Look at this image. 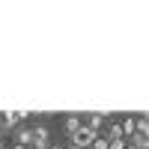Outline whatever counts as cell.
<instances>
[{"label":"cell","instance_id":"3957f363","mask_svg":"<svg viewBox=\"0 0 149 149\" xmlns=\"http://www.w3.org/2000/svg\"><path fill=\"white\" fill-rule=\"evenodd\" d=\"M81 122H84L86 128H93V131L98 134V131H102V125H104V122H110V119H107L104 113H84V116H81Z\"/></svg>","mask_w":149,"mask_h":149},{"label":"cell","instance_id":"7a4b0ae2","mask_svg":"<svg viewBox=\"0 0 149 149\" xmlns=\"http://www.w3.org/2000/svg\"><path fill=\"white\" fill-rule=\"evenodd\" d=\"M30 116H33L30 110H3V122H0V128H3V134L6 131H15L21 125V119H30Z\"/></svg>","mask_w":149,"mask_h":149},{"label":"cell","instance_id":"52a82bcc","mask_svg":"<svg viewBox=\"0 0 149 149\" xmlns=\"http://www.w3.org/2000/svg\"><path fill=\"white\" fill-rule=\"evenodd\" d=\"M119 137H122L119 122H107V140H119Z\"/></svg>","mask_w":149,"mask_h":149},{"label":"cell","instance_id":"7c38bea8","mask_svg":"<svg viewBox=\"0 0 149 149\" xmlns=\"http://www.w3.org/2000/svg\"><path fill=\"white\" fill-rule=\"evenodd\" d=\"M125 149H134V146H131V143H125Z\"/></svg>","mask_w":149,"mask_h":149},{"label":"cell","instance_id":"8992f818","mask_svg":"<svg viewBox=\"0 0 149 149\" xmlns=\"http://www.w3.org/2000/svg\"><path fill=\"white\" fill-rule=\"evenodd\" d=\"M63 125H66V134L72 137V134L78 131V128L84 125V122H81V116H78V113H72V116H66V122H63Z\"/></svg>","mask_w":149,"mask_h":149},{"label":"cell","instance_id":"6da1fadb","mask_svg":"<svg viewBox=\"0 0 149 149\" xmlns=\"http://www.w3.org/2000/svg\"><path fill=\"white\" fill-rule=\"evenodd\" d=\"M95 137L98 134L93 131V128H86V125H81L78 131L69 137V149H90L93 143H95Z\"/></svg>","mask_w":149,"mask_h":149},{"label":"cell","instance_id":"9c48e42d","mask_svg":"<svg viewBox=\"0 0 149 149\" xmlns=\"http://www.w3.org/2000/svg\"><path fill=\"white\" fill-rule=\"evenodd\" d=\"M0 143H3V128H0Z\"/></svg>","mask_w":149,"mask_h":149},{"label":"cell","instance_id":"30bf717a","mask_svg":"<svg viewBox=\"0 0 149 149\" xmlns=\"http://www.w3.org/2000/svg\"><path fill=\"white\" fill-rule=\"evenodd\" d=\"M15 149H27V146H18V143H15Z\"/></svg>","mask_w":149,"mask_h":149},{"label":"cell","instance_id":"4fadbf2b","mask_svg":"<svg viewBox=\"0 0 149 149\" xmlns=\"http://www.w3.org/2000/svg\"><path fill=\"white\" fill-rule=\"evenodd\" d=\"M0 149H3V143H0Z\"/></svg>","mask_w":149,"mask_h":149},{"label":"cell","instance_id":"277c9868","mask_svg":"<svg viewBox=\"0 0 149 149\" xmlns=\"http://www.w3.org/2000/svg\"><path fill=\"white\" fill-rule=\"evenodd\" d=\"M48 140H51V128L45 122H36L33 125V146H45Z\"/></svg>","mask_w":149,"mask_h":149},{"label":"cell","instance_id":"ba28073f","mask_svg":"<svg viewBox=\"0 0 149 149\" xmlns=\"http://www.w3.org/2000/svg\"><path fill=\"white\" fill-rule=\"evenodd\" d=\"M90 149H107V137H102V134H98V137H95V143H93Z\"/></svg>","mask_w":149,"mask_h":149},{"label":"cell","instance_id":"5b68a950","mask_svg":"<svg viewBox=\"0 0 149 149\" xmlns=\"http://www.w3.org/2000/svg\"><path fill=\"white\" fill-rule=\"evenodd\" d=\"M15 140H18V146H33V128H27V125H18L15 128Z\"/></svg>","mask_w":149,"mask_h":149},{"label":"cell","instance_id":"8fae6325","mask_svg":"<svg viewBox=\"0 0 149 149\" xmlns=\"http://www.w3.org/2000/svg\"><path fill=\"white\" fill-rule=\"evenodd\" d=\"M54 149H69V146H54Z\"/></svg>","mask_w":149,"mask_h":149}]
</instances>
